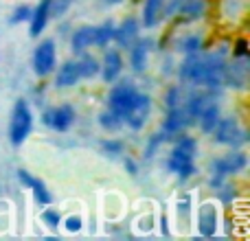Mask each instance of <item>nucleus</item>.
I'll return each instance as SVG.
<instances>
[{"label": "nucleus", "mask_w": 250, "mask_h": 241, "mask_svg": "<svg viewBox=\"0 0 250 241\" xmlns=\"http://www.w3.org/2000/svg\"><path fill=\"white\" fill-rule=\"evenodd\" d=\"M178 217H182L185 221H189V198H185L178 204Z\"/></svg>", "instance_id": "obj_27"}, {"label": "nucleus", "mask_w": 250, "mask_h": 241, "mask_svg": "<svg viewBox=\"0 0 250 241\" xmlns=\"http://www.w3.org/2000/svg\"><path fill=\"white\" fill-rule=\"evenodd\" d=\"M119 73H121V57H119V53H108L105 55V66H104V79L105 81H114V79L119 77Z\"/></svg>", "instance_id": "obj_14"}, {"label": "nucleus", "mask_w": 250, "mask_h": 241, "mask_svg": "<svg viewBox=\"0 0 250 241\" xmlns=\"http://www.w3.org/2000/svg\"><path fill=\"white\" fill-rule=\"evenodd\" d=\"M147 117H149V99H147V97L136 95V99H134V103L129 105V110L125 112L123 119L127 120L134 129H141L143 125H145Z\"/></svg>", "instance_id": "obj_4"}, {"label": "nucleus", "mask_w": 250, "mask_h": 241, "mask_svg": "<svg viewBox=\"0 0 250 241\" xmlns=\"http://www.w3.org/2000/svg\"><path fill=\"white\" fill-rule=\"evenodd\" d=\"M134 99H136V90H134L129 83H123V86H117L112 90V95H110V110H112L114 114H119V117H125V112L129 110V105L134 103Z\"/></svg>", "instance_id": "obj_2"}, {"label": "nucleus", "mask_w": 250, "mask_h": 241, "mask_svg": "<svg viewBox=\"0 0 250 241\" xmlns=\"http://www.w3.org/2000/svg\"><path fill=\"white\" fill-rule=\"evenodd\" d=\"M114 26L112 24H104L101 29H97V40H95V44H99V46H104V44H108L110 40L114 38Z\"/></svg>", "instance_id": "obj_20"}, {"label": "nucleus", "mask_w": 250, "mask_h": 241, "mask_svg": "<svg viewBox=\"0 0 250 241\" xmlns=\"http://www.w3.org/2000/svg\"><path fill=\"white\" fill-rule=\"evenodd\" d=\"M160 16H163V11H160V0H147L145 11H143V22H145V26H154Z\"/></svg>", "instance_id": "obj_16"}, {"label": "nucleus", "mask_w": 250, "mask_h": 241, "mask_svg": "<svg viewBox=\"0 0 250 241\" xmlns=\"http://www.w3.org/2000/svg\"><path fill=\"white\" fill-rule=\"evenodd\" d=\"M79 73H82V77H92V75L99 73V64H97L92 57H86V60L79 64Z\"/></svg>", "instance_id": "obj_21"}, {"label": "nucleus", "mask_w": 250, "mask_h": 241, "mask_svg": "<svg viewBox=\"0 0 250 241\" xmlns=\"http://www.w3.org/2000/svg\"><path fill=\"white\" fill-rule=\"evenodd\" d=\"M119 123H121V117H119V114H114L112 110H110V112H105L104 117H101V125H104V127H108V129L119 127Z\"/></svg>", "instance_id": "obj_24"}, {"label": "nucleus", "mask_w": 250, "mask_h": 241, "mask_svg": "<svg viewBox=\"0 0 250 241\" xmlns=\"http://www.w3.org/2000/svg\"><path fill=\"white\" fill-rule=\"evenodd\" d=\"M169 169L176 171L180 178H189L193 173V162H191V156L182 154V151H176L173 149L171 158H169Z\"/></svg>", "instance_id": "obj_9"}, {"label": "nucleus", "mask_w": 250, "mask_h": 241, "mask_svg": "<svg viewBox=\"0 0 250 241\" xmlns=\"http://www.w3.org/2000/svg\"><path fill=\"white\" fill-rule=\"evenodd\" d=\"M66 228H68L70 233H77V230L82 228V217H68V220H66Z\"/></svg>", "instance_id": "obj_30"}, {"label": "nucleus", "mask_w": 250, "mask_h": 241, "mask_svg": "<svg viewBox=\"0 0 250 241\" xmlns=\"http://www.w3.org/2000/svg\"><path fill=\"white\" fill-rule=\"evenodd\" d=\"M180 4V0H160V11H167V13H173Z\"/></svg>", "instance_id": "obj_28"}, {"label": "nucleus", "mask_w": 250, "mask_h": 241, "mask_svg": "<svg viewBox=\"0 0 250 241\" xmlns=\"http://www.w3.org/2000/svg\"><path fill=\"white\" fill-rule=\"evenodd\" d=\"M134 35H136V22H134V20L123 22L121 29L114 31V38H117L121 44H129L134 40Z\"/></svg>", "instance_id": "obj_18"}, {"label": "nucleus", "mask_w": 250, "mask_h": 241, "mask_svg": "<svg viewBox=\"0 0 250 241\" xmlns=\"http://www.w3.org/2000/svg\"><path fill=\"white\" fill-rule=\"evenodd\" d=\"M200 46H202V42H200V38H187L185 42H182V48H185L187 53H198L200 51Z\"/></svg>", "instance_id": "obj_25"}, {"label": "nucleus", "mask_w": 250, "mask_h": 241, "mask_svg": "<svg viewBox=\"0 0 250 241\" xmlns=\"http://www.w3.org/2000/svg\"><path fill=\"white\" fill-rule=\"evenodd\" d=\"M217 141L220 142H226V145H239V142L246 141V132L239 129V125L235 123L233 119H224V120H217Z\"/></svg>", "instance_id": "obj_3"}, {"label": "nucleus", "mask_w": 250, "mask_h": 241, "mask_svg": "<svg viewBox=\"0 0 250 241\" xmlns=\"http://www.w3.org/2000/svg\"><path fill=\"white\" fill-rule=\"evenodd\" d=\"M33 64H35V73L38 75H48L55 66V46L53 42H42L35 51L33 57Z\"/></svg>", "instance_id": "obj_5"}, {"label": "nucleus", "mask_w": 250, "mask_h": 241, "mask_svg": "<svg viewBox=\"0 0 250 241\" xmlns=\"http://www.w3.org/2000/svg\"><path fill=\"white\" fill-rule=\"evenodd\" d=\"M104 147H105V149H108V151H114V154H119V151H121V142H104Z\"/></svg>", "instance_id": "obj_32"}, {"label": "nucleus", "mask_w": 250, "mask_h": 241, "mask_svg": "<svg viewBox=\"0 0 250 241\" xmlns=\"http://www.w3.org/2000/svg\"><path fill=\"white\" fill-rule=\"evenodd\" d=\"M204 13V0H187L182 4V16L189 18V20H195Z\"/></svg>", "instance_id": "obj_17"}, {"label": "nucleus", "mask_w": 250, "mask_h": 241, "mask_svg": "<svg viewBox=\"0 0 250 241\" xmlns=\"http://www.w3.org/2000/svg\"><path fill=\"white\" fill-rule=\"evenodd\" d=\"M189 112L187 110H180V108H171V114L169 119L165 120V132H180L187 123H189Z\"/></svg>", "instance_id": "obj_13"}, {"label": "nucleus", "mask_w": 250, "mask_h": 241, "mask_svg": "<svg viewBox=\"0 0 250 241\" xmlns=\"http://www.w3.org/2000/svg\"><path fill=\"white\" fill-rule=\"evenodd\" d=\"M198 119H200V123H202L204 132H215V125H217V120H220V110H217V105L211 101V103L200 112Z\"/></svg>", "instance_id": "obj_12"}, {"label": "nucleus", "mask_w": 250, "mask_h": 241, "mask_svg": "<svg viewBox=\"0 0 250 241\" xmlns=\"http://www.w3.org/2000/svg\"><path fill=\"white\" fill-rule=\"evenodd\" d=\"M42 220L46 221L48 226H53V228H55V226L60 224V213L53 211V208H48V211H44V213H42Z\"/></svg>", "instance_id": "obj_26"}, {"label": "nucleus", "mask_w": 250, "mask_h": 241, "mask_svg": "<svg viewBox=\"0 0 250 241\" xmlns=\"http://www.w3.org/2000/svg\"><path fill=\"white\" fill-rule=\"evenodd\" d=\"M82 77V73H79V64L77 61H68V64L62 66V70L57 73V86H75L77 83V79Z\"/></svg>", "instance_id": "obj_10"}, {"label": "nucleus", "mask_w": 250, "mask_h": 241, "mask_svg": "<svg viewBox=\"0 0 250 241\" xmlns=\"http://www.w3.org/2000/svg\"><path fill=\"white\" fill-rule=\"evenodd\" d=\"M31 189H33V195H35V200H38V202L40 204H51V193H48V191L46 189H44V184H42V182H35V184L33 186H31Z\"/></svg>", "instance_id": "obj_22"}, {"label": "nucleus", "mask_w": 250, "mask_h": 241, "mask_svg": "<svg viewBox=\"0 0 250 241\" xmlns=\"http://www.w3.org/2000/svg\"><path fill=\"white\" fill-rule=\"evenodd\" d=\"M31 132V112L29 105L24 101H18L16 108H13V117H11V142L13 145H22L26 136Z\"/></svg>", "instance_id": "obj_1"}, {"label": "nucleus", "mask_w": 250, "mask_h": 241, "mask_svg": "<svg viewBox=\"0 0 250 241\" xmlns=\"http://www.w3.org/2000/svg\"><path fill=\"white\" fill-rule=\"evenodd\" d=\"M215 228H217V211H215V206L204 204V206L200 208V233H202L204 237H211V235H215Z\"/></svg>", "instance_id": "obj_8"}, {"label": "nucleus", "mask_w": 250, "mask_h": 241, "mask_svg": "<svg viewBox=\"0 0 250 241\" xmlns=\"http://www.w3.org/2000/svg\"><path fill=\"white\" fill-rule=\"evenodd\" d=\"M31 16V9L29 7H20L16 11V16H13V22H20V20H26V18Z\"/></svg>", "instance_id": "obj_31"}, {"label": "nucleus", "mask_w": 250, "mask_h": 241, "mask_svg": "<svg viewBox=\"0 0 250 241\" xmlns=\"http://www.w3.org/2000/svg\"><path fill=\"white\" fill-rule=\"evenodd\" d=\"M75 119V112L70 105H62V108L53 110V112H46V117H44V120H46V125H51L53 129H57V132H64V129L70 127V123H73Z\"/></svg>", "instance_id": "obj_6"}, {"label": "nucleus", "mask_w": 250, "mask_h": 241, "mask_svg": "<svg viewBox=\"0 0 250 241\" xmlns=\"http://www.w3.org/2000/svg\"><path fill=\"white\" fill-rule=\"evenodd\" d=\"M246 167V156L244 154H229L226 158L217 160V162H213V169H215L220 176H224V173H235V171H242V169Z\"/></svg>", "instance_id": "obj_7"}, {"label": "nucleus", "mask_w": 250, "mask_h": 241, "mask_svg": "<svg viewBox=\"0 0 250 241\" xmlns=\"http://www.w3.org/2000/svg\"><path fill=\"white\" fill-rule=\"evenodd\" d=\"M51 13V0H42L40 7L33 13V22H31V35H40L42 29L46 26V18Z\"/></svg>", "instance_id": "obj_11"}, {"label": "nucleus", "mask_w": 250, "mask_h": 241, "mask_svg": "<svg viewBox=\"0 0 250 241\" xmlns=\"http://www.w3.org/2000/svg\"><path fill=\"white\" fill-rule=\"evenodd\" d=\"M235 55L237 57H248V42L246 40H237V44H235Z\"/></svg>", "instance_id": "obj_29"}, {"label": "nucleus", "mask_w": 250, "mask_h": 241, "mask_svg": "<svg viewBox=\"0 0 250 241\" xmlns=\"http://www.w3.org/2000/svg\"><path fill=\"white\" fill-rule=\"evenodd\" d=\"M95 40H97V29H90V26L79 29L73 38V48L75 51H83V48H88L90 44H95Z\"/></svg>", "instance_id": "obj_15"}, {"label": "nucleus", "mask_w": 250, "mask_h": 241, "mask_svg": "<svg viewBox=\"0 0 250 241\" xmlns=\"http://www.w3.org/2000/svg\"><path fill=\"white\" fill-rule=\"evenodd\" d=\"M176 151H182V154H187V156H191V158H193L195 141H193V138H180V141H178V145H176Z\"/></svg>", "instance_id": "obj_23"}, {"label": "nucleus", "mask_w": 250, "mask_h": 241, "mask_svg": "<svg viewBox=\"0 0 250 241\" xmlns=\"http://www.w3.org/2000/svg\"><path fill=\"white\" fill-rule=\"evenodd\" d=\"M145 60H147V48H145V44H138V46L134 48V53H132V64H134V68H136V70H143V68H145Z\"/></svg>", "instance_id": "obj_19"}]
</instances>
